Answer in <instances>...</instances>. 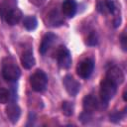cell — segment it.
Returning <instances> with one entry per match:
<instances>
[{
  "mask_svg": "<svg viewBox=\"0 0 127 127\" xmlns=\"http://www.w3.org/2000/svg\"><path fill=\"white\" fill-rule=\"evenodd\" d=\"M23 26L28 31H33L38 26V20L35 16H26L23 20Z\"/></svg>",
  "mask_w": 127,
  "mask_h": 127,
  "instance_id": "cell-16",
  "label": "cell"
},
{
  "mask_svg": "<svg viewBox=\"0 0 127 127\" xmlns=\"http://www.w3.org/2000/svg\"><path fill=\"white\" fill-rule=\"evenodd\" d=\"M120 42H121V46H122L123 50L126 51V36H125V33L122 34L121 39H120Z\"/></svg>",
  "mask_w": 127,
  "mask_h": 127,
  "instance_id": "cell-22",
  "label": "cell"
},
{
  "mask_svg": "<svg viewBox=\"0 0 127 127\" xmlns=\"http://www.w3.org/2000/svg\"><path fill=\"white\" fill-rule=\"evenodd\" d=\"M97 43H98L97 35H96L94 32L90 33L89 36H88L87 39H86V44H87L88 46H95V45H97Z\"/></svg>",
  "mask_w": 127,
  "mask_h": 127,
  "instance_id": "cell-20",
  "label": "cell"
},
{
  "mask_svg": "<svg viewBox=\"0 0 127 127\" xmlns=\"http://www.w3.org/2000/svg\"><path fill=\"white\" fill-rule=\"evenodd\" d=\"M62 110L65 116H71L73 114V110H74L73 104L68 101H64L62 104Z\"/></svg>",
  "mask_w": 127,
  "mask_h": 127,
  "instance_id": "cell-18",
  "label": "cell"
},
{
  "mask_svg": "<svg viewBox=\"0 0 127 127\" xmlns=\"http://www.w3.org/2000/svg\"><path fill=\"white\" fill-rule=\"evenodd\" d=\"M46 22H47V25L52 26V27H56V26H60L64 23V18L62 17L60 12L57 9H55L47 15V21Z\"/></svg>",
  "mask_w": 127,
  "mask_h": 127,
  "instance_id": "cell-12",
  "label": "cell"
},
{
  "mask_svg": "<svg viewBox=\"0 0 127 127\" xmlns=\"http://www.w3.org/2000/svg\"><path fill=\"white\" fill-rule=\"evenodd\" d=\"M63 83H64V86L65 90L67 91V93L70 96H75L78 93L79 89H80L79 82L76 81L71 75H65L64 77Z\"/></svg>",
  "mask_w": 127,
  "mask_h": 127,
  "instance_id": "cell-7",
  "label": "cell"
},
{
  "mask_svg": "<svg viewBox=\"0 0 127 127\" xmlns=\"http://www.w3.org/2000/svg\"><path fill=\"white\" fill-rule=\"evenodd\" d=\"M16 5V0H5L1 5H0V11L3 17L13 8H15Z\"/></svg>",
  "mask_w": 127,
  "mask_h": 127,
  "instance_id": "cell-17",
  "label": "cell"
},
{
  "mask_svg": "<svg viewBox=\"0 0 127 127\" xmlns=\"http://www.w3.org/2000/svg\"><path fill=\"white\" fill-rule=\"evenodd\" d=\"M33 5H35V6H42L44 3H45V1L46 0H29Z\"/></svg>",
  "mask_w": 127,
  "mask_h": 127,
  "instance_id": "cell-23",
  "label": "cell"
},
{
  "mask_svg": "<svg viewBox=\"0 0 127 127\" xmlns=\"http://www.w3.org/2000/svg\"><path fill=\"white\" fill-rule=\"evenodd\" d=\"M56 39H57V37H56L55 34H53V33L46 34L43 37V40H42V43H41V46H40V53L42 55H45L48 52V50L52 47V45L54 44Z\"/></svg>",
  "mask_w": 127,
  "mask_h": 127,
  "instance_id": "cell-14",
  "label": "cell"
},
{
  "mask_svg": "<svg viewBox=\"0 0 127 127\" xmlns=\"http://www.w3.org/2000/svg\"><path fill=\"white\" fill-rule=\"evenodd\" d=\"M57 61L59 65L62 68H68L71 65V56L69 51L64 47V46H61L58 51H57Z\"/></svg>",
  "mask_w": 127,
  "mask_h": 127,
  "instance_id": "cell-5",
  "label": "cell"
},
{
  "mask_svg": "<svg viewBox=\"0 0 127 127\" xmlns=\"http://www.w3.org/2000/svg\"><path fill=\"white\" fill-rule=\"evenodd\" d=\"M123 99H124V101L127 100V98H126V90H124V92H123Z\"/></svg>",
  "mask_w": 127,
  "mask_h": 127,
  "instance_id": "cell-24",
  "label": "cell"
},
{
  "mask_svg": "<svg viewBox=\"0 0 127 127\" xmlns=\"http://www.w3.org/2000/svg\"><path fill=\"white\" fill-rule=\"evenodd\" d=\"M6 114L8 116V119L12 123H16L20 117L21 109L16 103H10L6 107Z\"/></svg>",
  "mask_w": 127,
  "mask_h": 127,
  "instance_id": "cell-13",
  "label": "cell"
},
{
  "mask_svg": "<svg viewBox=\"0 0 127 127\" xmlns=\"http://www.w3.org/2000/svg\"><path fill=\"white\" fill-rule=\"evenodd\" d=\"M104 4L109 13L114 15V27H118L121 23L120 3L118 0H104Z\"/></svg>",
  "mask_w": 127,
  "mask_h": 127,
  "instance_id": "cell-6",
  "label": "cell"
},
{
  "mask_svg": "<svg viewBox=\"0 0 127 127\" xmlns=\"http://www.w3.org/2000/svg\"><path fill=\"white\" fill-rule=\"evenodd\" d=\"M124 117V113H122V112H114V113H112L111 115H110V121H112V122H118V121H120L122 118Z\"/></svg>",
  "mask_w": 127,
  "mask_h": 127,
  "instance_id": "cell-21",
  "label": "cell"
},
{
  "mask_svg": "<svg viewBox=\"0 0 127 127\" xmlns=\"http://www.w3.org/2000/svg\"><path fill=\"white\" fill-rule=\"evenodd\" d=\"M94 68V63L91 59H85L83 61H81L77 66H76V73L79 77L83 78V79H87Z\"/></svg>",
  "mask_w": 127,
  "mask_h": 127,
  "instance_id": "cell-4",
  "label": "cell"
},
{
  "mask_svg": "<svg viewBox=\"0 0 127 127\" xmlns=\"http://www.w3.org/2000/svg\"><path fill=\"white\" fill-rule=\"evenodd\" d=\"M116 90H117V85L114 82H112L106 77L102 79L100 82V90H99L101 101L107 104L115 95Z\"/></svg>",
  "mask_w": 127,
  "mask_h": 127,
  "instance_id": "cell-1",
  "label": "cell"
},
{
  "mask_svg": "<svg viewBox=\"0 0 127 127\" xmlns=\"http://www.w3.org/2000/svg\"><path fill=\"white\" fill-rule=\"evenodd\" d=\"M105 77L108 78L109 80H111L112 82H114L116 85L121 84L124 81V79H125V76H124V73H123L122 69L119 68L118 66H112V67H110L107 70Z\"/></svg>",
  "mask_w": 127,
  "mask_h": 127,
  "instance_id": "cell-8",
  "label": "cell"
},
{
  "mask_svg": "<svg viewBox=\"0 0 127 127\" xmlns=\"http://www.w3.org/2000/svg\"><path fill=\"white\" fill-rule=\"evenodd\" d=\"M10 100V92L6 88H0V103L6 104Z\"/></svg>",
  "mask_w": 127,
  "mask_h": 127,
  "instance_id": "cell-19",
  "label": "cell"
},
{
  "mask_svg": "<svg viewBox=\"0 0 127 127\" xmlns=\"http://www.w3.org/2000/svg\"><path fill=\"white\" fill-rule=\"evenodd\" d=\"M63 14L67 18H72L76 13V2L75 0H64L62 4Z\"/></svg>",
  "mask_w": 127,
  "mask_h": 127,
  "instance_id": "cell-10",
  "label": "cell"
},
{
  "mask_svg": "<svg viewBox=\"0 0 127 127\" xmlns=\"http://www.w3.org/2000/svg\"><path fill=\"white\" fill-rule=\"evenodd\" d=\"M21 64L24 66V68H26V69H30L35 65L36 60H35L34 55H33L31 50H27L22 54V56H21Z\"/></svg>",
  "mask_w": 127,
  "mask_h": 127,
  "instance_id": "cell-15",
  "label": "cell"
},
{
  "mask_svg": "<svg viewBox=\"0 0 127 127\" xmlns=\"http://www.w3.org/2000/svg\"><path fill=\"white\" fill-rule=\"evenodd\" d=\"M98 101L97 99L92 96L91 94H88L86 96H84L83 100H82V106H83V110L85 112H88V113H91L95 110H97L98 108Z\"/></svg>",
  "mask_w": 127,
  "mask_h": 127,
  "instance_id": "cell-9",
  "label": "cell"
},
{
  "mask_svg": "<svg viewBox=\"0 0 127 127\" xmlns=\"http://www.w3.org/2000/svg\"><path fill=\"white\" fill-rule=\"evenodd\" d=\"M30 84L33 90L37 92H42L47 88L48 85V76L43 70H36L30 76Z\"/></svg>",
  "mask_w": 127,
  "mask_h": 127,
  "instance_id": "cell-2",
  "label": "cell"
},
{
  "mask_svg": "<svg viewBox=\"0 0 127 127\" xmlns=\"http://www.w3.org/2000/svg\"><path fill=\"white\" fill-rule=\"evenodd\" d=\"M22 12H21V10L20 9H18V8H13V9H11L6 15H5V20H6V22L9 24V25H11V26H13V25H16V24H18L19 22H20V20L22 19Z\"/></svg>",
  "mask_w": 127,
  "mask_h": 127,
  "instance_id": "cell-11",
  "label": "cell"
},
{
  "mask_svg": "<svg viewBox=\"0 0 127 127\" xmlns=\"http://www.w3.org/2000/svg\"><path fill=\"white\" fill-rule=\"evenodd\" d=\"M2 75L7 81H17L21 75V70L15 63L8 62L2 66Z\"/></svg>",
  "mask_w": 127,
  "mask_h": 127,
  "instance_id": "cell-3",
  "label": "cell"
}]
</instances>
